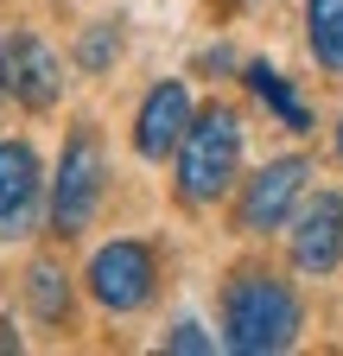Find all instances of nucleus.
Returning a JSON list of instances; mask_svg holds the SVG:
<instances>
[{
  "mask_svg": "<svg viewBox=\"0 0 343 356\" xmlns=\"http://www.w3.org/2000/svg\"><path fill=\"white\" fill-rule=\"evenodd\" d=\"M26 299H32V312L45 325H64L70 318V293H64V274H58V267H32V274H26Z\"/></svg>",
  "mask_w": 343,
  "mask_h": 356,
  "instance_id": "obj_12",
  "label": "nucleus"
},
{
  "mask_svg": "<svg viewBox=\"0 0 343 356\" xmlns=\"http://www.w3.org/2000/svg\"><path fill=\"white\" fill-rule=\"evenodd\" d=\"M292 261L306 274H331L343 261V197L337 191H312L292 216Z\"/></svg>",
  "mask_w": 343,
  "mask_h": 356,
  "instance_id": "obj_5",
  "label": "nucleus"
},
{
  "mask_svg": "<svg viewBox=\"0 0 343 356\" xmlns=\"http://www.w3.org/2000/svg\"><path fill=\"white\" fill-rule=\"evenodd\" d=\"M185 127H191V96H185V83H159L153 96L140 102V115H134V147H140V159L178 153Z\"/></svg>",
  "mask_w": 343,
  "mask_h": 356,
  "instance_id": "obj_8",
  "label": "nucleus"
},
{
  "mask_svg": "<svg viewBox=\"0 0 343 356\" xmlns=\"http://www.w3.org/2000/svg\"><path fill=\"white\" fill-rule=\"evenodd\" d=\"M115 51H121L115 26H96V32H83V44H76V58L90 64V70H108V64H115Z\"/></svg>",
  "mask_w": 343,
  "mask_h": 356,
  "instance_id": "obj_13",
  "label": "nucleus"
},
{
  "mask_svg": "<svg viewBox=\"0 0 343 356\" xmlns=\"http://www.w3.org/2000/svg\"><path fill=\"white\" fill-rule=\"evenodd\" d=\"M235 165H242V121L229 108L191 115L185 140H178V197L185 204H217L235 185Z\"/></svg>",
  "mask_w": 343,
  "mask_h": 356,
  "instance_id": "obj_2",
  "label": "nucleus"
},
{
  "mask_svg": "<svg viewBox=\"0 0 343 356\" xmlns=\"http://www.w3.org/2000/svg\"><path fill=\"white\" fill-rule=\"evenodd\" d=\"M248 89H254V96H261V102H267V108H274L292 134H306V127H312V108L286 89V76H280L274 64H248Z\"/></svg>",
  "mask_w": 343,
  "mask_h": 356,
  "instance_id": "obj_11",
  "label": "nucleus"
},
{
  "mask_svg": "<svg viewBox=\"0 0 343 356\" xmlns=\"http://www.w3.org/2000/svg\"><path fill=\"white\" fill-rule=\"evenodd\" d=\"M0 58H7V89L26 102V108H51L58 102V58H51V44L45 38H13V44H0Z\"/></svg>",
  "mask_w": 343,
  "mask_h": 356,
  "instance_id": "obj_9",
  "label": "nucleus"
},
{
  "mask_svg": "<svg viewBox=\"0 0 343 356\" xmlns=\"http://www.w3.org/2000/svg\"><path fill=\"white\" fill-rule=\"evenodd\" d=\"M306 178H312L306 159H274V165H261V178H248V197H242V229H254V236L280 229V222L299 210Z\"/></svg>",
  "mask_w": 343,
  "mask_h": 356,
  "instance_id": "obj_6",
  "label": "nucleus"
},
{
  "mask_svg": "<svg viewBox=\"0 0 343 356\" xmlns=\"http://www.w3.org/2000/svg\"><path fill=\"white\" fill-rule=\"evenodd\" d=\"M0 96H7V58H0Z\"/></svg>",
  "mask_w": 343,
  "mask_h": 356,
  "instance_id": "obj_16",
  "label": "nucleus"
},
{
  "mask_svg": "<svg viewBox=\"0 0 343 356\" xmlns=\"http://www.w3.org/2000/svg\"><path fill=\"white\" fill-rule=\"evenodd\" d=\"M90 293L108 312L147 305L153 299V254L140 242H108V248H96V261H90Z\"/></svg>",
  "mask_w": 343,
  "mask_h": 356,
  "instance_id": "obj_4",
  "label": "nucleus"
},
{
  "mask_svg": "<svg viewBox=\"0 0 343 356\" xmlns=\"http://www.w3.org/2000/svg\"><path fill=\"white\" fill-rule=\"evenodd\" d=\"M223 331L242 356H274L299 337V299L267 274H242L223 299Z\"/></svg>",
  "mask_w": 343,
  "mask_h": 356,
  "instance_id": "obj_1",
  "label": "nucleus"
},
{
  "mask_svg": "<svg viewBox=\"0 0 343 356\" xmlns=\"http://www.w3.org/2000/svg\"><path fill=\"white\" fill-rule=\"evenodd\" d=\"M165 350H178V356H185V350H197V356H203V350H210V337H203V325H178V331L165 337Z\"/></svg>",
  "mask_w": 343,
  "mask_h": 356,
  "instance_id": "obj_14",
  "label": "nucleus"
},
{
  "mask_svg": "<svg viewBox=\"0 0 343 356\" xmlns=\"http://www.w3.org/2000/svg\"><path fill=\"white\" fill-rule=\"evenodd\" d=\"M337 159H343V121H337Z\"/></svg>",
  "mask_w": 343,
  "mask_h": 356,
  "instance_id": "obj_17",
  "label": "nucleus"
},
{
  "mask_svg": "<svg viewBox=\"0 0 343 356\" xmlns=\"http://www.w3.org/2000/svg\"><path fill=\"white\" fill-rule=\"evenodd\" d=\"M306 26H312V51L331 76H343V0H306Z\"/></svg>",
  "mask_w": 343,
  "mask_h": 356,
  "instance_id": "obj_10",
  "label": "nucleus"
},
{
  "mask_svg": "<svg viewBox=\"0 0 343 356\" xmlns=\"http://www.w3.org/2000/svg\"><path fill=\"white\" fill-rule=\"evenodd\" d=\"M96 197H102V147L90 134H76L58 159V185H51V229L58 236H76L83 222L96 216Z\"/></svg>",
  "mask_w": 343,
  "mask_h": 356,
  "instance_id": "obj_3",
  "label": "nucleus"
},
{
  "mask_svg": "<svg viewBox=\"0 0 343 356\" xmlns=\"http://www.w3.org/2000/svg\"><path fill=\"white\" fill-rule=\"evenodd\" d=\"M38 216V159L26 140H0V242L32 236Z\"/></svg>",
  "mask_w": 343,
  "mask_h": 356,
  "instance_id": "obj_7",
  "label": "nucleus"
},
{
  "mask_svg": "<svg viewBox=\"0 0 343 356\" xmlns=\"http://www.w3.org/2000/svg\"><path fill=\"white\" fill-rule=\"evenodd\" d=\"M19 350V337H13V325H0V356H13Z\"/></svg>",
  "mask_w": 343,
  "mask_h": 356,
  "instance_id": "obj_15",
  "label": "nucleus"
}]
</instances>
